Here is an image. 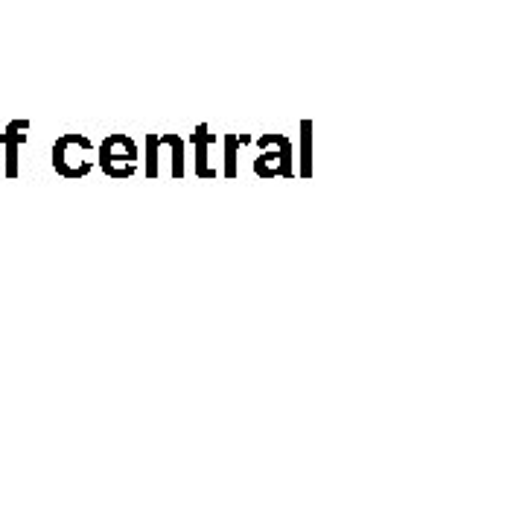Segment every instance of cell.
Instances as JSON below:
<instances>
[{
	"instance_id": "cell-2",
	"label": "cell",
	"mask_w": 525,
	"mask_h": 525,
	"mask_svg": "<svg viewBox=\"0 0 525 525\" xmlns=\"http://www.w3.org/2000/svg\"><path fill=\"white\" fill-rule=\"evenodd\" d=\"M79 138H82V135H65V138L56 140V146H53V167H56V173H62L65 178H82L85 173H91V167H94L88 158H82V155H88L94 146L73 152Z\"/></svg>"
},
{
	"instance_id": "cell-3",
	"label": "cell",
	"mask_w": 525,
	"mask_h": 525,
	"mask_svg": "<svg viewBox=\"0 0 525 525\" xmlns=\"http://www.w3.org/2000/svg\"><path fill=\"white\" fill-rule=\"evenodd\" d=\"M30 129V123L27 120H18V123H12V126H6V146H9V164H6V175L9 178H15L18 175V143H24L27 135H21V132H27Z\"/></svg>"
},
{
	"instance_id": "cell-1",
	"label": "cell",
	"mask_w": 525,
	"mask_h": 525,
	"mask_svg": "<svg viewBox=\"0 0 525 525\" xmlns=\"http://www.w3.org/2000/svg\"><path fill=\"white\" fill-rule=\"evenodd\" d=\"M135 161H138V146L126 135H111L100 146V167L114 178H129L135 173Z\"/></svg>"
}]
</instances>
